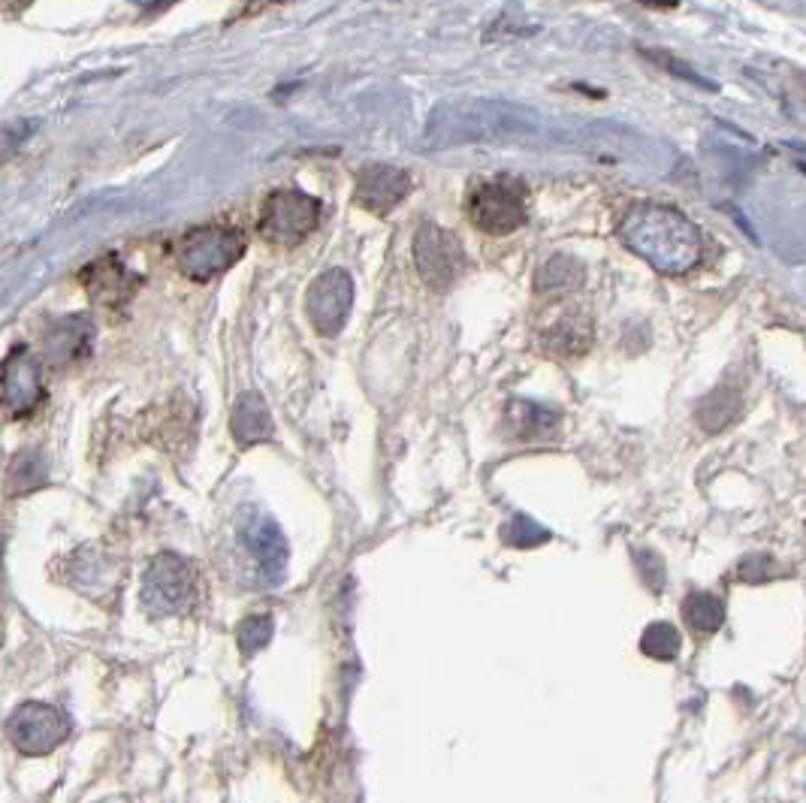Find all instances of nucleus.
Masks as SVG:
<instances>
[{"instance_id": "nucleus-1", "label": "nucleus", "mask_w": 806, "mask_h": 803, "mask_svg": "<svg viewBox=\"0 0 806 803\" xmlns=\"http://www.w3.org/2000/svg\"><path fill=\"white\" fill-rule=\"evenodd\" d=\"M619 239L665 275H686L704 257L701 230L683 212L662 203L631 206L619 221Z\"/></svg>"}, {"instance_id": "nucleus-2", "label": "nucleus", "mask_w": 806, "mask_h": 803, "mask_svg": "<svg viewBox=\"0 0 806 803\" xmlns=\"http://www.w3.org/2000/svg\"><path fill=\"white\" fill-rule=\"evenodd\" d=\"M465 212L477 230L508 236L529 221V191L523 182L508 176L477 182L465 197Z\"/></svg>"}, {"instance_id": "nucleus-3", "label": "nucleus", "mask_w": 806, "mask_h": 803, "mask_svg": "<svg viewBox=\"0 0 806 803\" xmlns=\"http://www.w3.org/2000/svg\"><path fill=\"white\" fill-rule=\"evenodd\" d=\"M517 109L505 103H450L432 112L429 139L438 145L465 139H499L508 127H517Z\"/></svg>"}, {"instance_id": "nucleus-4", "label": "nucleus", "mask_w": 806, "mask_h": 803, "mask_svg": "<svg viewBox=\"0 0 806 803\" xmlns=\"http://www.w3.org/2000/svg\"><path fill=\"white\" fill-rule=\"evenodd\" d=\"M245 254V239L233 227L206 224L182 236L176 245V263L188 278L209 281L221 272H227L239 257Z\"/></svg>"}, {"instance_id": "nucleus-5", "label": "nucleus", "mask_w": 806, "mask_h": 803, "mask_svg": "<svg viewBox=\"0 0 806 803\" xmlns=\"http://www.w3.org/2000/svg\"><path fill=\"white\" fill-rule=\"evenodd\" d=\"M320 221V203L302 191L281 188L269 194L260 212V236L275 248H296L314 233Z\"/></svg>"}, {"instance_id": "nucleus-6", "label": "nucleus", "mask_w": 806, "mask_h": 803, "mask_svg": "<svg viewBox=\"0 0 806 803\" xmlns=\"http://www.w3.org/2000/svg\"><path fill=\"white\" fill-rule=\"evenodd\" d=\"M414 263H417V272L426 281V287H432L438 293L450 290L468 266L459 236L432 224V221L420 224V230L414 236Z\"/></svg>"}, {"instance_id": "nucleus-7", "label": "nucleus", "mask_w": 806, "mask_h": 803, "mask_svg": "<svg viewBox=\"0 0 806 803\" xmlns=\"http://www.w3.org/2000/svg\"><path fill=\"white\" fill-rule=\"evenodd\" d=\"M194 571L188 568L185 559L179 556H157L142 580V601L154 613H179L191 604L194 598Z\"/></svg>"}, {"instance_id": "nucleus-8", "label": "nucleus", "mask_w": 806, "mask_h": 803, "mask_svg": "<svg viewBox=\"0 0 806 803\" xmlns=\"http://www.w3.org/2000/svg\"><path fill=\"white\" fill-rule=\"evenodd\" d=\"M67 731H70L67 716L49 704H22L7 722L13 746L25 755H46L58 749Z\"/></svg>"}, {"instance_id": "nucleus-9", "label": "nucleus", "mask_w": 806, "mask_h": 803, "mask_svg": "<svg viewBox=\"0 0 806 803\" xmlns=\"http://www.w3.org/2000/svg\"><path fill=\"white\" fill-rule=\"evenodd\" d=\"M354 305V281L345 269H330L308 290V317L320 336H339Z\"/></svg>"}, {"instance_id": "nucleus-10", "label": "nucleus", "mask_w": 806, "mask_h": 803, "mask_svg": "<svg viewBox=\"0 0 806 803\" xmlns=\"http://www.w3.org/2000/svg\"><path fill=\"white\" fill-rule=\"evenodd\" d=\"M0 393H4L0 402H4V411L10 417H28L43 402V372L28 348L19 345L0 366Z\"/></svg>"}, {"instance_id": "nucleus-11", "label": "nucleus", "mask_w": 806, "mask_h": 803, "mask_svg": "<svg viewBox=\"0 0 806 803\" xmlns=\"http://www.w3.org/2000/svg\"><path fill=\"white\" fill-rule=\"evenodd\" d=\"M414 188V179L390 164H369L357 173L354 203L372 215H390Z\"/></svg>"}, {"instance_id": "nucleus-12", "label": "nucleus", "mask_w": 806, "mask_h": 803, "mask_svg": "<svg viewBox=\"0 0 806 803\" xmlns=\"http://www.w3.org/2000/svg\"><path fill=\"white\" fill-rule=\"evenodd\" d=\"M541 351L559 360L583 357L592 348V314L583 308H568L547 330H541Z\"/></svg>"}, {"instance_id": "nucleus-13", "label": "nucleus", "mask_w": 806, "mask_h": 803, "mask_svg": "<svg viewBox=\"0 0 806 803\" xmlns=\"http://www.w3.org/2000/svg\"><path fill=\"white\" fill-rule=\"evenodd\" d=\"M82 284L88 287V293L94 299H100L106 305H121L139 287V278L133 272H127L115 254H106L82 269Z\"/></svg>"}, {"instance_id": "nucleus-14", "label": "nucleus", "mask_w": 806, "mask_h": 803, "mask_svg": "<svg viewBox=\"0 0 806 803\" xmlns=\"http://www.w3.org/2000/svg\"><path fill=\"white\" fill-rule=\"evenodd\" d=\"M91 336H94V330L88 324V317H64V320H58V324L43 339L49 363L67 366V363L79 360L88 351Z\"/></svg>"}, {"instance_id": "nucleus-15", "label": "nucleus", "mask_w": 806, "mask_h": 803, "mask_svg": "<svg viewBox=\"0 0 806 803\" xmlns=\"http://www.w3.org/2000/svg\"><path fill=\"white\" fill-rule=\"evenodd\" d=\"M245 547L251 550V556L257 559V565L266 571L269 580H278L284 574V565H287V541L281 535V529L260 517L257 523L248 526L245 532Z\"/></svg>"}, {"instance_id": "nucleus-16", "label": "nucleus", "mask_w": 806, "mask_h": 803, "mask_svg": "<svg viewBox=\"0 0 806 803\" xmlns=\"http://www.w3.org/2000/svg\"><path fill=\"white\" fill-rule=\"evenodd\" d=\"M233 438L242 447H254L272 438V414L260 393H245L233 405Z\"/></svg>"}, {"instance_id": "nucleus-17", "label": "nucleus", "mask_w": 806, "mask_h": 803, "mask_svg": "<svg viewBox=\"0 0 806 803\" xmlns=\"http://www.w3.org/2000/svg\"><path fill=\"white\" fill-rule=\"evenodd\" d=\"M559 414L556 411H547L535 402H511L508 405V414H505V423L511 429L514 438L520 441H544V438H553L556 429H559Z\"/></svg>"}, {"instance_id": "nucleus-18", "label": "nucleus", "mask_w": 806, "mask_h": 803, "mask_svg": "<svg viewBox=\"0 0 806 803\" xmlns=\"http://www.w3.org/2000/svg\"><path fill=\"white\" fill-rule=\"evenodd\" d=\"M583 263L571 254H556L550 257L541 269H538V278H535V290L541 296H568L574 293L580 284H583Z\"/></svg>"}, {"instance_id": "nucleus-19", "label": "nucleus", "mask_w": 806, "mask_h": 803, "mask_svg": "<svg viewBox=\"0 0 806 803\" xmlns=\"http://www.w3.org/2000/svg\"><path fill=\"white\" fill-rule=\"evenodd\" d=\"M740 414V396L737 390L731 387H719L716 393H710L698 411H695V420L704 432H722L725 426H731Z\"/></svg>"}, {"instance_id": "nucleus-20", "label": "nucleus", "mask_w": 806, "mask_h": 803, "mask_svg": "<svg viewBox=\"0 0 806 803\" xmlns=\"http://www.w3.org/2000/svg\"><path fill=\"white\" fill-rule=\"evenodd\" d=\"M683 616L692 631L698 634H713L725 622V604L713 592H689L683 601Z\"/></svg>"}, {"instance_id": "nucleus-21", "label": "nucleus", "mask_w": 806, "mask_h": 803, "mask_svg": "<svg viewBox=\"0 0 806 803\" xmlns=\"http://www.w3.org/2000/svg\"><path fill=\"white\" fill-rule=\"evenodd\" d=\"M680 647H683V637H680V631L671 622H653L647 631H643V637H640L643 656H650L656 662H674L677 653H680Z\"/></svg>"}, {"instance_id": "nucleus-22", "label": "nucleus", "mask_w": 806, "mask_h": 803, "mask_svg": "<svg viewBox=\"0 0 806 803\" xmlns=\"http://www.w3.org/2000/svg\"><path fill=\"white\" fill-rule=\"evenodd\" d=\"M46 484V465L37 453H19L10 465V490L16 496L31 493Z\"/></svg>"}, {"instance_id": "nucleus-23", "label": "nucleus", "mask_w": 806, "mask_h": 803, "mask_svg": "<svg viewBox=\"0 0 806 803\" xmlns=\"http://www.w3.org/2000/svg\"><path fill=\"white\" fill-rule=\"evenodd\" d=\"M640 52H643V58H650V61H653V64H659L662 70L674 73L677 79H686V82H692V85H698V88H707V91H713V88H716V85H713V82H707L701 73H695L689 64H683L680 58H674L671 52H659V49H650V46H643Z\"/></svg>"}, {"instance_id": "nucleus-24", "label": "nucleus", "mask_w": 806, "mask_h": 803, "mask_svg": "<svg viewBox=\"0 0 806 803\" xmlns=\"http://www.w3.org/2000/svg\"><path fill=\"white\" fill-rule=\"evenodd\" d=\"M269 634H272V619L269 616H248L242 625H239V647L245 656H254L257 650H263L269 644Z\"/></svg>"}, {"instance_id": "nucleus-25", "label": "nucleus", "mask_w": 806, "mask_h": 803, "mask_svg": "<svg viewBox=\"0 0 806 803\" xmlns=\"http://www.w3.org/2000/svg\"><path fill=\"white\" fill-rule=\"evenodd\" d=\"M502 538H505L511 547H535V544H544L550 535H547V529H541L535 520H529V517L517 514V517H514V520L505 526Z\"/></svg>"}, {"instance_id": "nucleus-26", "label": "nucleus", "mask_w": 806, "mask_h": 803, "mask_svg": "<svg viewBox=\"0 0 806 803\" xmlns=\"http://www.w3.org/2000/svg\"><path fill=\"white\" fill-rule=\"evenodd\" d=\"M779 574H782V565L776 559H770V556H749L737 568V577L746 580V583H767V580H773Z\"/></svg>"}, {"instance_id": "nucleus-27", "label": "nucleus", "mask_w": 806, "mask_h": 803, "mask_svg": "<svg viewBox=\"0 0 806 803\" xmlns=\"http://www.w3.org/2000/svg\"><path fill=\"white\" fill-rule=\"evenodd\" d=\"M637 4L653 7V10H674V7H680V0H637Z\"/></svg>"}, {"instance_id": "nucleus-28", "label": "nucleus", "mask_w": 806, "mask_h": 803, "mask_svg": "<svg viewBox=\"0 0 806 803\" xmlns=\"http://www.w3.org/2000/svg\"><path fill=\"white\" fill-rule=\"evenodd\" d=\"M170 4H176V0H154V4L148 7L151 13H157V10H164V7H170Z\"/></svg>"}]
</instances>
